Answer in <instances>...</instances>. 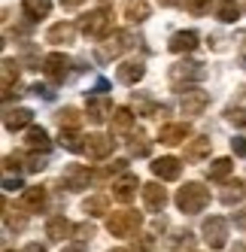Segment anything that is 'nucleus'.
<instances>
[{
	"label": "nucleus",
	"mask_w": 246,
	"mask_h": 252,
	"mask_svg": "<svg viewBox=\"0 0 246 252\" xmlns=\"http://www.w3.org/2000/svg\"><path fill=\"white\" fill-rule=\"evenodd\" d=\"M19 207H22L25 213H40V210L46 207V189H43V186H31V189H25L22 197H19Z\"/></svg>",
	"instance_id": "15"
},
{
	"label": "nucleus",
	"mask_w": 246,
	"mask_h": 252,
	"mask_svg": "<svg viewBox=\"0 0 246 252\" xmlns=\"http://www.w3.org/2000/svg\"><path fill=\"white\" fill-rule=\"evenodd\" d=\"M207 103H210V94L201 92V88H185L183 97H180V110L185 116H201L207 110Z\"/></svg>",
	"instance_id": "10"
},
{
	"label": "nucleus",
	"mask_w": 246,
	"mask_h": 252,
	"mask_svg": "<svg viewBox=\"0 0 246 252\" xmlns=\"http://www.w3.org/2000/svg\"><path fill=\"white\" fill-rule=\"evenodd\" d=\"M231 149H234V155L243 158V155H246V137H234V140H231Z\"/></svg>",
	"instance_id": "42"
},
{
	"label": "nucleus",
	"mask_w": 246,
	"mask_h": 252,
	"mask_svg": "<svg viewBox=\"0 0 246 252\" xmlns=\"http://www.w3.org/2000/svg\"><path fill=\"white\" fill-rule=\"evenodd\" d=\"M58 125H61V128H79V125H82V113L76 110V106H64V110H58Z\"/></svg>",
	"instance_id": "33"
},
{
	"label": "nucleus",
	"mask_w": 246,
	"mask_h": 252,
	"mask_svg": "<svg viewBox=\"0 0 246 252\" xmlns=\"http://www.w3.org/2000/svg\"><path fill=\"white\" fill-rule=\"evenodd\" d=\"M152 152V143L146 140V134L143 131H134L131 137H128V155H137V158H146Z\"/></svg>",
	"instance_id": "29"
},
{
	"label": "nucleus",
	"mask_w": 246,
	"mask_h": 252,
	"mask_svg": "<svg viewBox=\"0 0 246 252\" xmlns=\"http://www.w3.org/2000/svg\"><path fill=\"white\" fill-rule=\"evenodd\" d=\"M216 19L225 22V25H234L240 19V6H237V0H219L216 3Z\"/></svg>",
	"instance_id": "30"
},
{
	"label": "nucleus",
	"mask_w": 246,
	"mask_h": 252,
	"mask_svg": "<svg viewBox=\"0 0 246 252\" xmlns=\"http://www.w3.org/2000/svg\"><path fill=\"white\" fill-rule=\"evenodd\" d=\"M137 189H143V186H140L137 173H131V170L119 173V176L113 179V197H116V201H122V204L134 201V197H137Z\"/></svg>",
	"instance_id": "6"
},
{
	"label": "nucleus",
	"mask_w": 246,
	"mask_h": 252,
	"mask_svg": "<svg viewBox=\"0 0 246 252\" xmlns=\"http://www.w3.org/2000/svg\"><path fill=\"white\" fill-rule=\"evenodd\" d=\"M113 149H116V140H113V137L89 134V146H85V152H89V158H92V161H100V158L113 155Z\"/></svg>",
	"instance_id": "13"
},
{
	"label": "nucleus",
	"mask_w": 246,
	"mask_h": 252,
	"mask_svg": "<svg viewBox=\"0 0 246 252\" xmlns=\"http://www.w3.org/2000/svg\"><path fill=\"white\" fill-rule=\"evenodd\" d=\"M19 82V61L3 58V100L12 97V85Z\"/></svg>",
	"instance_id": "26"
},
{
	"label": "nucleus",
	"mask_w": 246,
	"mask_h": 252,
	"mask_svg": "<svg viewBox=\"0 0 246 252\" xmlns=\"http://www.w3.org/2000/svg\"><path fill=\"white\" fill-rule=\"evenodd\" d=\"M3 170H6V173H12V170L19 173V170H22V155H6V158H3Z\"/></svg>",
	"instance_id": "38"
},
{
	"label": "nucleus",
	"mask_w": 246,
	"mask_h": 252,
	"mask_svg": "<svg viewBox=\"0 0 246 252\" xmlns=\"http://www.w3.org/2000/svg\"><path fill=\"white\" fill-rule=\"evenodd\" d=\"M76 28H79V25H73V22H58V25H52V28L46 31V43H55V46L73 43Z\"/></svg>",
	"instance_id": "18"
},
{
	"label": "nucleus",
	"mask_w": 246,
	"mask_h": 252,
	"mask_svg": "<svg viewBox=\"0 0 246 252\" xmlns=\"http://www.w3.org/2000/svg\"><path fill=\"white\" fill-rule=\"evenodd\" d=\"M25 252H46V249H43L40 243H28V246H25Z\"/></svg>",
	"instance_id": "47"
},
{
	"label": "nucleus",
	"mask_w": 246,
	"mask_h": 252,
	"mask_svg": "<svg viewBox=\"0 0 246 252\" xmlns=\"http://www.w3.org/2000/svg\"><path fill=\"white\" fill-rule=\"evenodd\" d=\"M116 76H119V82H125V85H137L140 79L146 76V64L143 61H125V64H119Z\"/></svg>",
	"instance_id": "20"
},
{
	"label": "nucleus",
	"mask_w": 246,
	"mask_h": 252,
	"mask_svg": "<svg viewBox=\"0 0 246 252\" xmlns=\"http://www.w3.org/2000/svg\"><path fill=\"white\" fill-rule=\"evenodd\" d=\"M22 9L28 19H46V15L52 12V0H22Z\"/></svg>",
	"instance_id": "28"
},
{
	"label": "nucleus",
	"mask_w": 246,
	"mask_h": 252,
	"mask_svg": "<svg viewBox=\"0 0 246 252\" xmlns=\"http://www.w3.org/2000/svg\"><path fill=\"white\" fill-rule=\"evenodd\" d=\"M64 252H85V246H82V243H67Z\"/></svg>",
	"instance_id": "45"
},
{
	"label": "nucleus",
	"mask_w": 246,
	"mask_h": 252,
	"mask_svg": "<svg viewBox=\"0 0 246 252\" xmlns=\"http://www.w3.org/2000/svg\"><path fill=\"white\" fill-rule=\"evenodd\" d=\"M76 234H79V240H92V237H94V228H92V225H79Z\"/></svg>",
	"instance_id": "43"
},
{
	"label": "nucleus",
	"mask_w": 246,
	"mask_h": 252,
	"mask_svg": "<svg viewBox=\"0 0 246 252\" xmlns=\"http://www.w3.org/2000/svg\"><path fill=\"white\" fill-rule=\"evenodd\" d=\"M207 76L204 64H195V61H183V64H173L170 67V82L180 85V82H201Z\"/></svg>",
	"instance_id": "8"
},
{
	"label": "nucleus",
	"mask_w": 246,
	"mask_h": 252,
	"mask_svg": "<svg viewBox=\"0 0 246 252\" xmlns=\"http://www.w3.org/2000/svg\"><path fill=\"white\" fill-rule=\"evenodd\" d=\"M140 191H143V204H146L149 213H161V210H164V204H167V191L158 186V183H146Z\"/></svg>",
	"instance_id": "16"
},
{
	"label": "nucleus",
	"mask_w": 246,
	"mask_h": 252,
	"mask_svg": "<svg viewBox=\"0 0 246 252\" xmlns=\"http://www.w3.org/2000/svg\"><path fill=\"white\" fill-rule=\"evenodd\" d=\"M125 170H128V161L119 158V161H113V164H107L103 170H97L94 179H110V176H119V173H125Z\"/></svg>",
	"instance_id": "35"
},
{
	"label": "nucleus",
	"mask_w": 246,
	"mask_h": 252,
	"mask_svg": "<svg viewBox=\"0 0 246 252\" xmlns=\"http://www.w3.org/2000/svg\"><path fill=\"white\" fill-rule=\"evenodd\" d=\"M180 0H161V6H177Z\"/></svg>",
	"instance_id": "50"
},
{
	"label": "nucleus",
	"mask_w": 246,
	"mask_h": 252,
	"mask_svg": "<svg viewBox=\"0 0 246 252\" xmlns=\"http://www.w3.org/2000/svg\"><path fill=\"white\" fill-rule=\"evenodd\" d=\"M125 19L128 22H146L149 19V3H146V0H128V3H125Z\"/></svg>",
	"instance_id": "32"
},
{
	"label": "nucleus",
	"mask_w": 246,
	"mask_h": 252,
	"mask_svg": "<svg viewBox=\"0 0 246 252\" xmlns=\"http://www.w3.org/2000/svg\"><path fill=\"white\" fill-rule=\"evenodd\" d=\"M191 137V128L185 122H173V125H164L161 134H158V140L164 143V146H180V143H185Z\"/></svg>",
	"instance_id": "14"
},
{
	"label": "nucleus",
	"mask_w": 246,
	"mask_h": 252,
	"mask_svg": "<svg viewBox=\"0 0 246 252\" xmlns=\"http://www.w3.org/2000/svg\"><path fill=\"white\" fill-rule=\"evenodd\" d=\"M167 49L173 52V55H183V52H195L198 49V33L195 31H177L170 37Z\"/></svg>",
	"instance_id": "19"
},
{
	"label": "nucleus",
	"mask_w": 246,
	"mask_h": 252,
	"mask_svg": "<svg viewBox=\"0 0 246 252\" xmlns=\"http://www.w3.org/2000/svg\"><path fill=\"white\" fill-rule=\"evenodd\" d=\"M134 252H152V237H149V234L134 237Z\"/></svg>",
	"instance_id": "39"
},
{
	"label": "nucleus",
	"mask_w": 246,
	"mask_h": 252,
	"mask_svg": "<svg viewBox=\"0 0 246 252\" xmlns=\"http://www.w3.org/2000/svg\"><path fill=\"white\" fill-rule=\"evenodd\" d=\"M82 213H89V216H107L110 213V197L107 194L85 197V201H82Z\"/></svg>",
	"instance_id": "27"
},
{
	"label": "nucleus",
	"mask_w": 246,
	"mask_h": 252,
	"mask_svg": "<svg viewBox=\"0 0 246 252\" xmlns=\"http://www.w3.org/2000/svg\"><path fill=\"white\" fill-rule=\"evenodd\" d=\"M240 64H243V70H246V46L240 49Z\"/></svg>",
	"instance_id": "49"
},
{
	"label": "nucleus",
	"mask_w": 246,
	"mask_h": 252,
	"mask_svg": "<svg viewBox=\"0 0 246 252\" xmlns=\"http://www.w3.org/2000/svg\"><path fill=\"white\" fill-rule=\"evenodd\" d=\"M204 240L210 249H225V243H228V219L225 216H210L204 222Z\"/></svg>",
	"instance_id": "4"
},
{
	"label": "nucleus",
	"mask_w": 246,
	"mask_h": 252,
	"mask_svg": "<svg viewBox=\"0 0 246 252\" xmlns=\"http://www.w3.org/2000/svg\"><path fill=\"white\" fill-rule=\"evenodd\" d=\"M185 9L191 15H207L210 12V0H185Z\"/></svg>",
	"instance_id": "37"
},
{
	"label": "nucleus",
	"mask_w": 246,
	"mask_h": 252,
	"mask_svg": "<svg viewBox=\"0 0 246 252\" xmlns=\"http://www.w3.org/2000/svg\"><path fill=\"white\" fill-rule=\"evenodd\" d=\"M31 122H33V113L28 110V106H19V110H9V113L3 116L6 131H22V128H28Z\"/></svg>",
	"instance_id": "24"
},
{
	"label": "nucleus",
	"mask_w": 246,
	"mask_h": 252,
	"mask_svg": "<svg viewBox=\"0 0 246 252\" xmlns=\"http://www.w3.org/2000/svg\"><path fill=\"white\" fill-rule=\"evenodd\" d=\"M152 173H155L158 179H164V183H173V179H180V173H183V161L173 158V155L155 158V161H152Z\"/></svg>",
	"instance_id": "11"
},
{
	"label": "nucleus",
	"mask_w": 246,
	"mask_h": 252,
	"mask_svg": "<svg viewBox=\"0 0 246 252\" xmlns=\"http://www.w3.org/2000/svg\"><path fill=\"white\" fill-rule=\"evenodd\" d=\"M89 183H92V173H89V167H82V164H67L64 173H61V186L70 189V191L89 189Z\"/></svg>",
	"instance_id": "9"
},
{
	"label": "nucleus",
	"mask_w": 246,
	"mask_h": 252,
	"mask_svg": "<svg viewBox=\"0 0 246 252\" xmlns=\"http://www.w3.org/2000/svg\"><path fill=\"white\" fill-rule=\"evenodd\" d=\"M110 113H113V103L107 97H89V103H85V116L94 125H103Z\"/></svg>",
	"instance_id": "21"
},
{
	"label": "nucleus",
	"mask_w": 246,
	"mask_h": 252,
	"mask_svg": "<svg viewBox=\"0 0 246 252\" xmlns=\"http://www.w3.org/2000/svg\"><path fill=\"white\" fill-rule=\"evenodd\" d=\"M3 186H6V189H22V179H19V176H15V179L6 176V179H3Z\"/></svg>",
	"instance_id": "44"
},
{
	"label": "nucleus",
	"mask_w": 246,
	"mask_h": 252,
	"mask_svg": "<svg viewBox=\"0 0 246 252\" xmlns=\"http://www.w3.org/2000/svg\"><path fill=\"white\" fill-rule=\"evenodd\" d=\"M70 234H76V228L70 225V219H64V216H52V219L46 222V237H49V240L64 243Z\"/></svg>",
	"instance_id": "17"
},
{
	"label": "nucleus",
	"mask_w": 246,
	"mask_h": 252,
	"mask_svg": "<svg viewBox=\"0 0 246 252\" xmlns=\"http://www.w3.org/2000/svg\"><path fill=\"white\" fill-rule=\"evenodd\" d=\"M140 225H143V216H140L137 210H116L107 219V231L113 234V237H134Z\"/></svg>",
	"instance_id": "3"
},
{
	"label": "nucleus",
	"mask_w": 246,
	"mask_h": 252,
	"mask_svg": "<svg viewBox=\"0 0 246 252\" xmlns=\"http://www.w3.org/2000/svg\"><path fill=\"white\" fill-rule=\"evenodd\" d=\"M131 125H134V116L128 106H119V110H113V131H131Z\"/></svg>",
	"instance_id": "34"
},
{
	"label": "nucleus",
	"mask_w": 246,
	"mask_h": 252,
	"mask_svg": "<svg viewBox=\"0 0 246 252\" xmlns=\"http://www.w3.org/2000/svg\"><path fill=\"white\" fill-rule=\"evenodd\" d=\"M225 119L231 122V125L246 128V110H243V106H228V110H225Z\"/></svg>",
	"instance_id": "36"
},
{
	"label": "nucleus",
	"mask_w": 246,
	"mask_h": 252,
	"mask_svg": "<svg viewBox=\"0 0 246 252\" xmlns=\"http://www.w3.org/2000/svg\"><path fill=\"white\" fill-rule=\"evenodd\" d=\"M61 3H64V6H79L82 0H61Z\"/></svg>",
	"instance_id": "48"
},
{
	"label": "nucleus",
	"mask_w": 246,
	"mask_h": 252,
	"mask_svg": "<svg viewBox=\"0 0 246 252\" xmlns=\"http://www.w3.org/2000/svg\"><path fill=\"white\" fill-rule=\"evenodd\" d=\"M79 31L85 33V37H107V33L113 31V9L110 6H100V9H92L89 15H82L79 19Z\"/></svg>",
	"instance_id": "2"
},
{
	"label": "nucleus",
	"mask_w": 246,
	"mask_h": 252,
	"mask_svg": "<svg viewBox=\"0 0 246 252\" xmlns=\"http://www.w3.org/2000/svg\"><path fill=\"white\" fill-rule=\"evenodd\" d=\"M25 167H28V170H31V173H40V170H43V167H46V161H43V158H40V155H37V152H33V155H31V158H28V164H25Z\"/></svg>",
	"instance_id": "41"
},
{
	"label": "nucleus",
	"mask_w": 246,
	"mask_h": 252,
	"mask_svg": "<svg viewBox=\"0 0 246 252\" xmlns=\"http://www.w3.org/2000/svg\"><path fill=\"white\" fill-rule=\"evenodd\" d=\"M231 170H234V161L231 158H216L213 164L207 167V176L213 179V183H225V179L231 176Z\"/></svg>",
	"instance_id": "25"
},
{
	"label": "nucleus",
	"mask_w": 246,
	"mask_h": 252,
	"mask_svg": "<svg viewBox=\"0 0 246 252\" xmlns=\"http://www.w3.org/2000/svg\"><path fill=\"white\" fill-rule=\"evenodd\" d=\"M134 43H137L134 33H128V31H113V37H107V43L97 49V58H100V61L116 58V55H122V52H128Z\"/></svg>",
	"instance_id": "5"
},
{
	"label": "nucleus",
	"mask_w": 246,
	"mask_h": 252,
	"mask_svg": "<svg viewBox=\"0 0 246 252\" xmlns=\"http://www.w3.org/2000/svg\"><path fill=\"white\" fill-rule=\"evenodd\" d=\"M6 228H9V231H25V216H12V213H6Z\"/></svg>",
	"instance_id": "40"
},
{
	"label": "nucleus",
	"mask_w": 246,
	"mask_h": 252,
	"mask_svg": "<svg viewBox=\"0 0 246 252\" xmlns=\"http://www.w3.org/2000/svg\"><path fill=\"white\" fill-rule=\"evenodd\" d=\"M222 204L225 207H231V204H240L243 201V197H246V183H240V179H237V183H228L225 189H222Z\"/></svg>",
	"instance_id": "31"
},
{
	"label": "nucleus",
	"mask_w": 246,
	"mask_h": 252,
	"mask_svg": "<svg viewBox=\"0 0 246 252\" xmlns=\"http://www.w3.org/2000/svg\"><path fill=\"white\" fill-rule=\"evenodd\" d=\"M6 252H15V249H6Z\"/></svg>",
	"instance_id": "52"
},
{
	"label": "nucleus",
	"mask_w": 246,
	"mask_h": 252,
	"mask_svg": "<svg viewBox=\"0 0 246 252\" xmlns=\"http://www.w3.org/2000/svg\"><path fill=\"white\" fill-rule=\"evenodd\" d=\"M210 149H213V140L210 137H191V140H185L183 158L188 161V164H198V161H204L210 155Z\"/></svg>",
	"instance_id": "12"
},
{
	"label": "nucleus",
	"mask_w": 246,
	"mask_h": 252,
	"mask_svg": "<svg viewBox=\"0 0 246 252\" xmlns=\"http://www.w3.org/2000/svg\"><path fill=\"white\" fill-rule=\"evenodd\" d=\"M107 88H110V82H107V79H97V85H94V92H97V94H103Z\"/></svg>",
	"instance_id": "46"
},
{
	"label": "nucleus",
	"mask_w": 246,
	"mask_h": 252,
	"mask_svg": "<svg viewBox=\"0 0 246 252\" xmlns=\"http://www.w3.org/2000/svg\"><path fill=\"white\" fill-rule=\"evenodd\" d=\"M58 143H61L67 152H85V146H89V137H82L79 128H61Z\"/></svg>",
	"instance_id": "23"
},
{
	"label": "nucleus",
	"mask_w": 246,
	"mask_h": 252,
	"mask_svg": "<svg viewBox=\"0 0 246 252\" xmlns=\"http://www.w3.org/2000/svg\"><path fill=\"white\" fill-rule=\"evenodd\" d=\"M207 204H210V189H204L201 183H185V186L177 191V207H180L185 216L201 213Z\"/></svg>",
	"instance_id": "1"
},
{
	"label": "nucleus",
	"mask_w": 246,
	"mask_h": 252,
	"mask_svg": "<svg viewBox=\"0 0 246 252\" xmlns=\"http://www.w3.org/2000/svg\"><path fill=\"white\" fill-rule=\"evenodd\" d=\"M25 143H28V149H31V152H43V155L52 149L49 131H46V128H40V125H31V128H28V137H25Z\"/></svg>",
	"instance_id": "22"
},
{
	"label": "nucleus",
	"mask_w": 246,
	"mask_h": 252,
	"mask_svg": "<svg viewBox=\"0 0 246 252\" xmlns=\"http://www.w3.org/2000/svg\"><path fill=\"white\" fill-rule=\"evenodd\" d=\"M113 252H128V249H113Z\"/></svg>",
	"instance_id": "51"
},
{
	"label": "nucleus",
	"mask_w": 246,
	"mask_h": 252,
	"mask_svg": "<svg viewBox=\"0 0 246 252\" xmlns=\"http://www.w3.org/2000/svg\"><path fill=\"white\" fill-rule=\"evenodd\" d=\"M43 73L52 82H64L70 76V58L64 55V52H52V55L43 58Z\"/></svg>",
	"instance_id": "7"
}]
</instances>
